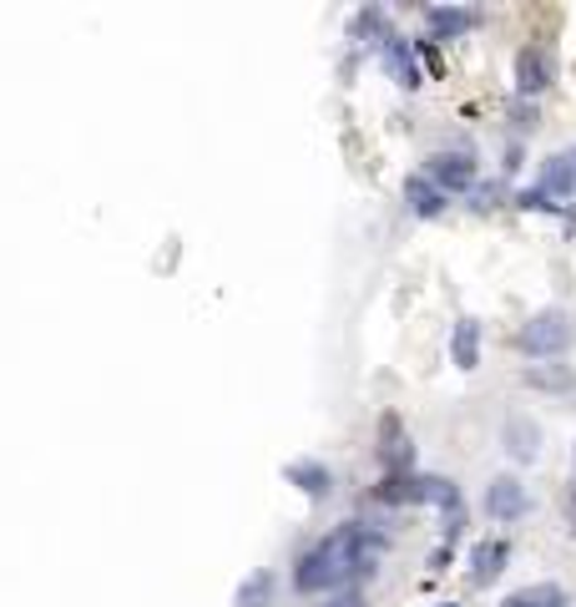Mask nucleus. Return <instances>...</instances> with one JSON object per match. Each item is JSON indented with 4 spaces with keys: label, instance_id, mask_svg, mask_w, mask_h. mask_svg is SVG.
<instances>
[{
    "label": "nucleus",
    "instance_id": "dca6fc26",
    "mask_svg": "<svg viewBox=\"0 0 576 607\" xmlns=\"http://www.w3.org/2000/svg\"><path fill=\"white\" fill-rule=\"evenodd\" d=\"M500 607H566V593L556 587V582H537V587H521V593H511Z\"/></svg>",
    "mask_w": 576,
    "mask_h": 607
},
{
    "label": "nucleus",
    "instance_id": "9b49d317",
    "mask_svg": "<svg viewBox=\"0 0 576 607\" xmlns=\"http://www.w3.org/2000/svg\"><path fill=\"white\" fill-rule=\"evenodd\" d=\"M284 476H288V486H299L303 496H329L334 491V476H329V466H319V461H293V466H284Z\"/></svg>",
    "mask_w": 576,
    "mask_h": 607
},
{
    "label": "nucleus",
    "instance_id": "6ab92c4d",
    "mask_svg": "<svg viewBox=\"0 0 576 607\" xmlns=\"http://www.w3.org/2000/svg\"><path fill=\"white\" fill-rule=\"evenodd\" d=\"M566 516H572V531H576V486H572V502H566Z\"/></svg>",
    "mask_w": 576,
    "mask_h": 607
},
{
    "label": "nucleus",
    "instance_id": "f8f14e48",
    "mask_svg": "<svg viewBox=\"0 0 576 607\" xmlns=\"http://www.w3.org/2000/svg\"><path fill=\"white\" fill-rule=\"evenodd\" d=\"M450 355H456L460 370H475V365H481V319H460L456 334H450Z\"/></svg>",
    "mask_w": 576,
    "mask_h": 607
},
{
    "label": "nucleus",
    "instance_id": "412c9836",
    "mask_svg": "<svg viewBox=\"0 0 576 607\" xmlns=\"http://www.w3.org/2000/svg\"><path fill=\"white\" fill-rule=\"evenodd\" d=\"M572 158H576V152H572Z\"/></svg>",
    "mask_w": 576,
    "mask_h": 607
},
{
    "label": "nucleus",
    "instance_id": "f257e3e1",
    "mask_svg": "<svg viewBox=\"0 0 576 607\" xmlns=\"http://www.w3.org/2000/svg\"><path fill=\"white\" fill-rule=\"evenodd\" d=\"M384 547H390L384 537H375V531H365V527H354L349 522V527L329 531L319 547H309V552L299 557L293 587H299V593H334V587H339L344 593V582L375 568Z\"/></svg>",
    "mask_w": 576,
    "mask_h": 607
},
{
    "label": "nucleus",
    "instance_id": "6e6552de",
    "mask_svg": "<svg viewBox=\"0 0 576 607\" xmlns=\"http://www.w3.org/2000/svg\"><path fill=\"white\" fill-rule=\"evenodd\" d=\"M506 557H511L506 541H481V547L471 552V582L475 587H491V582L506 572Z\"/></svg>",
    "mask_w": 576,
    "mask_h": 607
},
{
    "label": "nucleus",
    "instance_id": "20e7f679",
    "mask_svg": "<svg viewBox=\"0 0 576 607\" xmlns=\"http://www.w3.org/2000/svg\"><path fill=\"white\" fill-rule=\"evenodd\" d=\"M531 496L516 476H491V486H485V512L496 516V522H521Z\"/></svg>",
    "mask_w": 576,
    "mask_h": 607
},
{
    "label": "nucleus",
    "instance_id": "f3484780",
    "mask_svg": "<svg viewBox=\"0 0 576 607\" xmlns=\"http://www.w3.org/2000/svg\"><path fill=\"white\" fill-rule=\"evenodd\" d=\"M268 603H274V572H253L233 597V607H268Z\"/></svg>",
    "mask_w": 576,
    "mask_h": 607
},
{
    "label": "nucleus",
    "instance_id": "2eb2a0df",
    "mask_svg": "<svg viewBox=\"0 0 576 607\" xmlns=\"http://www.w3.org/2000/svg\"><path fill=\"white\" fill-rule=\"evenodd\" d=\"M506 450H511L516 461H537V456H541V431L516 415V421L506 425Z\"/></svg>",
    "mask_w": 576,
    "mask_h": 607
},
{
    "label": "nucleus",
    "instance_id": "7ed1b4c3",
    "mask_svg": "<svg viewBox=\"0 0 576 607\" xmlns=\"http://www.w3.org/2000/svg\"><path fill=\"white\" fill-rule=\"evenodd\" d=\"M551 81H556V56L546 46H521V56H516V92L537 96L546 92Z\"/></svg>",
    "mask_w": 576,
    "mask_h": 607
},
{
    "label": "nucleus",
    "instance_id": "0eeeda50",
    "mask_svg": "<svg viewBox=\"0 0 576 607\" xmlns=\"http://www.w3.org/2000/svg\"><path fill=\"white\" fill-rule=\"evenodd\" d=\"M475 21H481V15H475L471 5H430V11H425L430 41H456V36H465V31H475Z\"/></svg>",
    "mask_w": 576,
    "mask_h": 607
},
{
    "label": "nucleus",
    "instance_id": "4468645a",
    "mask_svg": "<svg viewBox=\"0 0 576 607\" xmlns=\"http://www.w3.org/2000/svg\"><path fill=\"white\" fill-rule=\"evenodd\" d=\"M380 502L390 506H425V476H384L380 486Z\"/></svg>",
    "mask_w": 576,
    "mask_h": 607
},
{
    "label": "nucleus",
    "instance_id": "f03ea898",
    "mask_svg": "<svg viewBox=\"0 0 576 607\" xmlns=\"http://www.w3.org/2000/svg\"><path fill=\"white\" fill-rule=\"evenodd\" d=\"M521 350L537 359L566 355V350H572V314H566V309H541V314H531L521 330Z\"/></svg>",
    "mask_w": 576,
    "mask_h": 607
},
{
    "label": "nucleus",
    "instance_id": "9d476101",
    "mask_svg": "<svg viewBox=\"0 0 576 607\" xmlns=\"http://www.w3.org/2000/svg\"><path fill=\"white\" fill-rule=\"evenodd\" d=\"M572 187H576V158L572 152L546 158V168H541V193H546V198H572Z\"/></svg>",
    "mask_w": 576,
    "mask_h": 607
},
{
    "label": "nucleus",
    "instance_id": "423d86ee",
    "mask_svg": "<svg viewBox=\"0 0 576 607\" xmlns=\"http://www.w3.org/2000/svg\"><path fill=\"white\" fill-rule=\"evenodd\" d=\"M410 461H415V446H410L405 431H400V415H384L380 421V466L390 476H405Z\"/></svg>",
    "mask_w": 576,
    "mask_h": 607
},
{
    "label": "nucleus",
    "instance_id": "1a4fd4ad",
    "mask_svg": "<svg viewBox=\"0 0 576 607\" xmlns=\"http://www.w3.org/2000/svg\"><path fill=\"white\" fill-rule=\"evenodd\" d=\"M380 51H384V67H390V77L400 81V87H410V92H415V87H419V67H415V56H410V41L384 36Z\"/></svg>",
    "mask_w": 576,
    "mask_h": 607
},
{
    "label": "nucleus",
    "instance_id": "a211bd4d",
    "mask_svg": "<svg viewBox=\"0 0 576 607\" xmlns=\"http://www.w3.org/2000/svg\"><path fill=\"white\" fill-rule=\"evenodd\" d=\"M319 607H365V597L354 593V587H344V593H329Z\"/></svg>",
    "mask_w": 576,
    "mask_h": 607
},
{
    "label": "nucleus",
    "instance_id": "aec40b11",
    "mask_svg": "<svg viewBox=\"0 0 576 607\" xmlns=\"http://www.w3.org/2000/svg\"><path fill=\"white\" fill-rule=\"evenodd\" d=\"M435 607H456V603H435Z\"/></svg>",
    "mask_w": 576,
    "mask_h": 607
},
{
    "label": "nucleus",
    "instance_id": "ddd939ff",
    "mask_svg": "<svg viewBox=\"0 0 576 607\" xmlns=\"http://www.w3.org/2000/svg\"><path fill=\"white\" fill-rule=\"evenodd\" d=\"M405 203H410V213H419V218H440V213H446V193H440L430 177H410Z\"/></svg>",
    "mask_w": 576,
    "mask_h": 607
},
{
    "label": "nucleus",
    "instance_id": "39448f33",
    "mask_svg": "<svg viewBox=\"0 0 576 607\" xmlns=\"http://www.w3.org/2000/svg\"><path fill=\"white\" fill-rule=\"evenodd\" d=\"M430 183L440 193H465L475 183V162L471 152H435L430 158Z\"/></svg>",
    "mask_w": 576,
    "mask_h": 607
}]
</instances>
